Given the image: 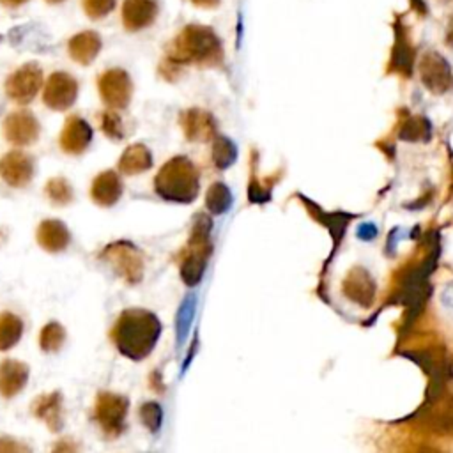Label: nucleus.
Segmentation results:
<instances>
[{"mask_svg":"<svg viewBox=\"0 0 453 453\" xmlns=\"http://www.w3.org/2000/svg\"><path fill=\"white\" fill-rule=\"evenodd\" d=\"M193 313H195V297L188 296V299H184V303L180 304V310L177 313V334H179V342H184L188 327L193 320Z\"/></svg>","mask_w":453,"mask_h":453,"instance_id":"obj_33","label":"nucleus"},{"mask_svg":"<svg viewBox=\"0 0 453 453\" xmlns=\"http://www.w3.org/2000/svg\"><path fill=\"white\" fill-rule=\"evenodd\" d=\"M23 336V320L12 311H0V352L11 350Z\"/></svg>","mask_w":453,"mask_h":453,"instance_id":"obj_24","label":"nucleus"},{"mask_svg":"<svg viewBox=\"0 0 453 453\" xmlns=\"http://www.w3.org/2000/svg\"><path fill=\"white\" fill-rule=\"evenodd\" d=\"M446 44L453 48V16L449 18V23H448V28H446V37H444Z\"/></svg>","mask_w":453,"mask_h":453,"instance_id":"obj_38","label":"nucleus"},{"mask_svg":"<svg viewBox=\"0 0 453 453\" xmlns=\"http://www.w3.org/2000/svg\"><path fill=\"white\" fill-rule=\"evenodd\" d=\"M46 4H50V5H58V4H62V2H65V0H44Z\"/></svg>","mask_w":453,"mask_h":453,"instance_id":"obj_41","label":"nucleus"},{"mask_svg":"<svg viewBox=\"0 0 453 453\" xmlns=\"http://www.w3.org/2000/svg\"><path fill=\"white\" fill-rule=\"evenodd\" d=\"M92 127L80 115H69L58 136V147L64 154L81 156L92 142Z\"/></svg>","mask_w":453,"mask_h":453,"instance_id":"obj_13","label":"nucleus"},{"mask_svg":"<svg viewBox=\"0 0 453 453\" xmlns=\"http://www.w3.org/2000/svg\"><path fill=\"white\" fill-rule=\"evenodd\" d=\"M124 191L122 179L115 170H104L97 173L90 184V200L99 207H113Z\"/></svg>","mask_w":453,"mask_h":453,"instance_id":"obj_18","label":"nucleus"},{"mask_svg":"<svg viewBox=\"0 0 453 453\" xmlns=\"http://www.w3.org/2000/svg\"><path fill=\"white\" fill-rule=\"evenodd\" d=\"M411 2H412V5H414L416 11H419V12H423V14L426 12V5H425L421 0H411Z\"/></svg>","mask_w":453,"mask_h":453,"instance_id":"obj_39","label":"nucleus"},{"mask_svg":"<svg viewBox=\"0 0 453 453\" xmlns=\"http://www.w3.org/2000/svg\"><path fill=\"white\" fill-rule=\"evenodd\" d=\"M34 159L30 154L14 149L0 157V179L9 188H25L34 179Z\"/></svg>","mask_w":453,"mask_h":453,"instance_id":"obj_12","label":"nucleus"},{"mask_svg":"<svg viewBox=\"0 0 453 453\" xmlns=\"http://www.w3.org/2000/svg\"><path fill=\"white\" fill-rule=\"evenodd\" d=\"M34 418L42 421L50 432L57 434L64 426V398L60 391L37 395L30 405Z\"/></svg>","mask_w":453,"mask_h":453,"instance_id":"obj_16","label":"nucleus"},{"mask_svg":"<svg viewBox=\"0 0 453 453\" xmlns=\"http://www.w3.org/2000/svg\"><path fill=\"white\" fill-rule=\"evenodd\" d=\"M211 230H212V221L207 214H196L191 225V234L179 253V273L182 281L188 287H195L200 283L212 246H211Z\"/></svg>","mask_w":453,"mask_h":453,"instance_id":"obj_4","label":"nucleus"},{"mask_svg":"<svg viewBox=\"0 0 453 453\" xmlns=\"http://www.w3.org/2000/svg\"><path fill=\"white\" fill-rule=\"evenodd\" d=\"M127 412L129 398L120 393L99 391L94 398L92 421L106 439H119L124 434Z\"/></svg>","mask_w":453,"mask_h":453,"instance_id":"obj_6","label":"nucleus"},{"mask_svg":"<svg viewBox=\"0 0 453 453\" xmlns=\"http://www.w3.org/2000/svg\"><path fill=\"white\" fill-rule=\"evenodd\" d=\"M193 5L196 7H202V9H212L218 5L219 0H189Z\"/></svg>","mask_w":453,"mask_h":453,"instance_id":"obj_37","label":"nucleus"},{"mask_svg":"<svg viewBox=\"0 0 453 453\" xmlns=\"http://www.w3.org/2000/svg\"><path fill=\"white\" fill-rule=\"evenodd\" d=\"M4 138L14 147H27L37 142L41 134V124L37 117L28 110L9 111L2 122Z\"/></svg>","mask_w":453,"mask_h":453,"instance_id":"obj_10","label":"nucleus"},{"mask_svg":"<svg viewBox=\"0 0 453 453\" xmlns=\"http://www.w3.org/2000/svg\"><path fill=\"white\" fill-rule=\"evenodd\" d=\"M97 92L106 108L124 110L133 96V81L126 69L110 67L97 76Z\"/></svg>","mask_w":453,"mask_h":453,"instance_id":"obj_8","label":"nucleus"},{"mask_svg":"<svg viewBox=\"0 0 453 453\" xmlns=\"http://www.w3.org/2000/svg\"><path fill=\"white\" fill-rule=\"evenodd\" d=\"M138 416L142 419V423L145 425V428L152 434H156L161 428L163 423V411L161 405L157 402H145L140 405L138 409Z\"/></svg>","mask_w":453,"mask_h":453,"instance_id":"obj_31","label":"nucleus"},{"mask_svg":"<svg viewBox=\"0 0 453 453\" xmlns=\"http://www.w3.org/2000/svg\"><path fill=\"white\" fill-rule=\"evenodd\" d=\"M27 444H21L9 437H0V451H28Z\"/></svg>","mask_w":453,"mask_h":453,"instance_id":"obj_34","label":"nucleus"},{"mask_svg":"<svg viewBox=\"0 0 453 453\" xmlns=\"http://www.w3.org/2000/svg\"><path fill=\"white\" fill-rule=\"evenodd\" d=\"M152 166V154L145 143H133L124 149L117 161V170L124 175H138Z\"/></svg>","mask_w":453,"mask_h":453,"instance_id":"obj_23","label":"nucleus"},{"mask_svg":"<svg viewBox=\"0 0 453 453\" xmlns=\"http://www.w3.org/2000/svg\"><path fill=\"white\" fill-rule=\"evenodd\" d=\"M159 14L157 0H122L120 21L126 32L134 34L154 25Z\"/></svg>","mask_w":453,"mask_h":453,"instance_id":"obj_14","label":"nucleus"},{"mask_svg":"<svg viewBox=\"0 0 453 453\" xmlns=\"http://www.w3.org/2000/svg\"><path fill=\"white\" fill-rule=\"evenodd\" d=\"M430 136L432 126L425 117H409L400 129V138L407 142H426Z\"/></svg>","mask_w":453,"mask_h":453,"instance_id":"obj_30","label":"nucleus"},{"mask_svg":"<svg viewBox=\"0 0 453 453\" xmlns=\"http://www.w3.org/2000/svg\"><path fill=\"white\" fill-rule=\"evenodd\" d=\"M42 69L35 62H25L16 71H12L4 83V90L9 101L16 104H28L34 101L42 87Z\"/></svg>","mask_w":453,"mask_h":453,"instance_id":"obj_7","label":"nucleus"},{"mask_svg":"<svg viewBox=\"0 0 453 453\" xmlns=\"http://www.w3.org/2000/svg\"><path fill=\"white\" fill-rule=\"evenodd\" d=\"M184 136L189 142H207L216 136V120L214 117L200 108L184 110L179 117Z\"/></svg>","mask_w":453,"mask_h":453,"instance_id":"obj_17","label":"nucleus"},{"mask_svg":"<svg viewBox=\"0 0 453 453\" xmlns=\"http://www.w3.org/2000/svg\"><path fill=\"white\" fill-rule=\"evenodd\" d=\"M423 85L434 94H444L453 85V73L448 60L437 51H426L418 64Z\"/></svg>","mask_w":453,"mask_h":453,"instance_id":"obj_11","label":"nucleus"},{"mask_svg":"<svg viewBox=\"0 0 453 453\" xmlns=\"http://www.w3.org/2000/svg\"><path fill=\"white\" fill-rule=\"evenodd\" d=\"M53 449H57V451H60V449H76V446H73V444H69V442H65V444H55L53 446Z\"/></svg>","mask_w":453,"mask_h":453,"instance_id":"obj_40","label":"nucleus"},{"mask_svg":"<svg viewBox=\"0 0 453 453\" xmlns=\"http://www.w3.org/2000/svg\"><path fill=\"white\" fill-rule=\"evenodd\" d=\"M223 62V44L218 34L205 25H186L168 42L159 71L172 80L184 65L212 67Z\"/></svg>","mask_w":453,"mask_h":453,"instance_id":"obj_1","label":"nucleus"},{"mask_svg":"<svg viewBox=\"0 0 453 453\" xmlns=\"http://www.w3.org/2000/svg\"><path fill=\"white\" fill-rule=\"evenodd\" d=\"M65 342V329L60 322H48L46 326H42L41 333H39V349L46 354H55L62 349Z\"/></svg>","mask_w":453,"mask_h":453,"instance_id":"obj_26","label":"nucleus"},{"mask_svg":"<svg viewBox=\"0 0 453 453\" xmlns=\"http://www.w3.org/2000/svg\"><path fill=\"white\" fill-rule=\"evenodd\" d=\"M78 97V81L65 71H55L42 87V103L53 111H67Z\"/></svg>","mask_w":453,"mask_h":453,"instance_id":"obj_9","label":"nucleus"},{"mask_svg":"<svg viewBox=\"0 0 453 453\" xmlns=\"http://www.w3.org/2000/svg\"><path fill=\"white\" fill-rule=\"evenodd\" d=\"M28 0H0V5L5 9H18L21 5H25Z\"/></svg>","mask_w":453,"mask_h":453,"instance_id":"obj_36","label":"nucleus"},{"mask_svg":"<svg viewBox=\"0 0 453 453\" xmlns=\"http://www.w3.org/2000/svg\"><path fill=\"white\" fill-rule=\"evenodd\" d=\"M28 365L19 359H4L0 361V396L9 400L23 391L28 382Z\"/></svg>","mask_w":453,"mask_h":453,"instance_id":"obj_20","label":"nucleus"},{"mask_svg":"<svg viewBox=\"0 0 453 453\" xmlns=\"http://www.w3.org/2000/svg\"><path fill=\"white\" fill-rule=\"evenodd\" d=\"M101 37L94 30H81L69 37L67 53L80 65H90L101 51Z\"/></svg>","mask_w":453,"mask_h":453,"instance_id":"obj_21","label":"nucleus"},{"mask_svg":"<svg viewBox=\"0 0 453 453\" xmlns=\"http://www.w3.org/2000/svg\"><path fill=\"white\" fill-rule=\"evenodd\" d=\"M356 235H357L361 241H372V239L377 235V225H375V223H363V225L357 226Z\"/></svg>","mask_w":453,"mask_h":453,"instance_id":"obj_35","label":"nucleus"},{"mask_svg":"<svg viewBox=\"0 0 453 453\" xmlns=\"http://www.w3.org/2000/svg\"><path fill=\"white\" fill-rule=\"evenodd\" d=\"M395 44L391 50L389 71L398 73L402 76H411L414 69V46L409 37V30L402 19H395L393 23Z\"/></svg>","mask_w":453,"mask_h":453,"instance_id":"obj_15","label":"nucleus"},{"mask_svg":"<svg viewBox=\"0 0 453 453\" xmlns=\"http://www.w3.org/2000/svg\"><path fill=\"white\" fill-rule=\"evenodd\" d=\"M161 334L159 319L143 308H126L110 329V340L124 357L131 361L145 359L156 347Z\"/></svg>","mask_w":453,"mask_h":453,"instance_id":"obj_2","label":"nucleus"},{"mask_svg":"<svg viewBox=\"0 0 453 453\" xmlns=\"http://www.w3.org/2000/svg\"><path fill=\"white\" fill-rule=\"evenodd\" d=\"M235 159H237L235 143L223 134H216L214 145H212V161H214L216 168L225 170V168L232 166L235 163Z\"/></svg>","mask_w":453,"mask_h":453,"instance_id":"obj_28","label":"nucleus"},{"mask_svg":"<svg viewBox=\"0 0 453 453\" xmlns=\"http://www.w3.org/2000/svg\"><path fill=\"white\" fill-rule=\"evenodd\" d=\"M99 260L104 262L111 271L127 285H136L143 278V253L126 239L113 241L99 251Z\"/></svg>","mask_w":453,"mask_h":453,"instance_id":"obj_5","label":"nucleus"},{"mask_svg":"<svg viewBox=\"0 0 453 453\" xmlns=\"http://www.w3.org/2000/svg\"><path fill=\"white\" fill-rule=\"evenodd\" d=\"M343 294L350 301L361 304L363 308H368L375 299V281L372 280L368 271H365L363 267H354L343 281Z\"/></svg>","mask_w":453,"mask_h":453,"instance_id":"obj_22","label":"nucleus"},{"mask_svg":"<svg viewBox=\"0 0 453 453\" xmlns=\"http://www.w3.org/2000/svg\"><path fill=\"white\" fill-rule=\"evenodd\" d=\"M35 241L46 253H62L71 242V232L60 219H42L35 230Z\"/></svg>","mask_w":453,"mask_h":453,"instance_id":"obj_19","label":"nucleus"},{"mask_svg":"<svg viewBox=\"0 0 453 453\" xmlns=\"http://www.w3.org/2000/svg\"><path fill=\"white\" fill-rule=\"evenodd\" d=\"M154 191L159 198L177 203H191L200 191V175L186 156L168 159L154 177Z\"/></svg>","mask_w":453,"mask_h":453,"instance_id":"obj_3","label":"nucleus"},{"mask_svg":"<svg viewBox=\"0 0 453 453\" xmlns=\"http://www.w3.org/2000/svg\"><path fill=\"white\" fill-rule=\"evenodd\" d=\"M117 5V0H81V9L85 16L92 21L106 18Z\"/></svg>","mask_w":453,"mask_h":453,"instance_id":"obj_32","label":"nucleus"},{"mask_svg":"<svg viewBox=\"0 0 453 453\" xmlns=\"http://www.w3.org/2000/svg\"><path fill=\"white\" fill-rule=\"evenodd\" d=\"M44 195L46 198L50 200L51 205H57V207H64V205H69L73 202V186L69 184V180L65 177H51L46 180V186H44Z\"/></svg>","mask_w":453,"mask_h":453,"instance_id":"obj_25","label":"nucleus"},{"mask_svg":"<svg viewBox=\"0 0 453 453\" xmlns=\"http://www.w3.org/2000/svg\"><path fill=\"white\" fill-rule=\"evenodd\" d=\"M97 120H99V127L106 138H110L111 142L124 140L126 127H124L122 117L117 113V110H111V108L103 110L97 115Z\"/></svg>","mask_w":453,"mask_h":453,"instance_id":"obj_29","label":"nucleus"},{"mask_svg":"<svg viewBox=\"0 0 453 453\" xmlns=\"http://www.w3.org/2000/svg\"><path fill=\"white\" fill-rule=\"evenodd\" d=\"M232 205V193L223 182H212L205 195V207L211 214H223Z\"/></svg>","mask_w":453,"mask_h":453,"instance_id":"obj_27","label":"nucleus"}]
</instances>
